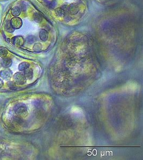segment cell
Instances as JSON below:
<instances>
[{"mask_svg":"<svg viewBox=\"0 0 143 160\" xmlns=\"http://www.w3.org/2000/svg\"><path fill=\"white\" fill-rule=\"evenodd\" d=\"M10 23L13 29H18L22 27L23 25V21L20 17H15L11 19Z\"/></svg>","mask_w":143,"mask_h":160,"instance_id":"obj_1","label":"cell"},{"mask_svg":"<svg viewBox=\"0 0 143 160\" xmlns=\"http://www.w3.org/2000/svg\"><path fill=\"white\" fill-rule=\"evenodd\" d=\"M14 81L16 84L21 85L26 82V78L24 75L21 73H16L14 75Z\"/></svg>","mask_w":143,"mask_h":160,"instance_id":"obj_2","label":"cell"},{"mask_svg":"<svg viewBox=\"0 0 143 160\" xmlns=\"http://www.w3.org/2000/svg\"><path fill=\"white\" fill-rule=\"evenodd\" d=\"M12 43L15 47L20 48L22 47L24 43V39L22 36H16L12 37Z\"/></svg>","mask_w":143,"mask_h":160,"instance_id":"obj_3","label":"cell"},{"mask_svg":"<svg viewBox=\"0 0 143 160\" xmlns=\"http://www.w3.org/2000/svg\"><path fill=\"white\" fill-rule=\"evenodd\" d=\"M12 72L9 68H4V69L1 70L0 76L5 80L8 81L12 78Z\"/></svg>","mask_w":143,"mask_h":160,"instance_id":"obj_4","label":"cell"},{"mask_svg":"<svg viewBox=\"0 0 143 160\" xmlns=\"http://www.w3.org/2000/svg\"><path fill=\"white\" fill-rule=\"evenodd\" d=\"M12 59L7 57L2 58L1 60V64L2 66L4 68H9L12 66Z\"/></svg>","mask_w":143,"mask_h":160,"instance_id":"obj_5","label":"cell"},{"mask_svg":"<svg viewBox=\"0 0 143 160\" xmlns=\"http://www.w3.org/2000/svg\"><path fill=\"white\" fill-rule=\"evenodd\" d=\"M48 33L46 30L42 29L39 31V37L40 39L43 40V41H46L48 38Z\"/></svg>","mask_w":143,"mask_h":160,"instance_id":"obj_6","label":"cell"},{"mask_svg":"<svg viewBox=\"0 0 143 160\" xmlns=\"http://www.w3.org/2000/svg\"><path fill=\"white\" fill-rule=\"evenodd\" d=\"M21 13V10L19 7L14 6L12 9V14L14 17H18L20 16Z\"/></svg>","mask_w":143,"mask_h":160,"instance_id":"obj_7","label":"cell"},{"mask_svg":"<svg viewBox=\"0 0 143 160\" xmlns=\"http://www.w3.org/2000/svg\"><path fill=\"white\" fill-rule=\"evenodd\" d=\"M8 54V50L4 47L0 48V57L3 58L7 57Z\"/></svg>","mask_w":143,"mask_h":160,"instance_id":"obj_8","label":"cell"},{"mask_svg":"<svg viewBox=\"0 0 143 160\" xmlns=\"http://www.w3.org/2000/svg\"><path fill=\"white\" fill-rule=\"evenodd\" d=\"M25 76L27 78L30 79L32 77V70L30 68H27L25 70Z\"/></svg>","mask_w":143,"mask_h":160,"instance_id":"obj_9","label":"cell"},{"mask_svg":"<svg viewBox=\"0 0 143 160\" xmlns=\"http://www.w3.org/2000/svg\"><path fill=\"white\" fill-rule=\"evenodd\" d=\"M28 66H29L28 64L26 62H23V63H21V64H20L19 67H18L19 70H25V69L27 68Z\"/></svg>","mask_w":143,"mask_h":160,"instance_id":"obj_10","label":"cell"},{"mask_svg":"<svg viewBox=\"0 0 143 160\" xmlns=\"http://www.w3.org/2000/svg\"><path fill=\"white\" fill-rule=\"evenodd\" d=\"M55 13L57 15V16L62 17L64 12H63V11L62 9H61V8H56L55 9Z\"/></svg>","mask_w":143,"mask_h":160,"instance_id":"obj_11","label":"cell"},{"mask_svg":"<svg viewBox=\"0 0 143 160\" xmlns=\"http://www.w3.org/2000/svg\"><path fill=\"white\" fill-rule=\"evenodd\" d=\"M4 85V82L3 81V80L0 78V89H1L3 86Z\"/></svg>","mask_w":143,"mask_h":160,"instance_id":"obj_12","label":"cell"}]
</instances>
